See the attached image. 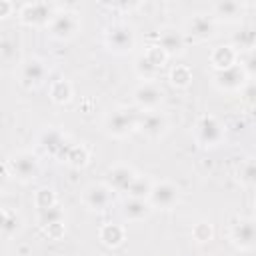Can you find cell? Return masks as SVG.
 Returning a JSON list of instances; mask_svg holds the SVG:
<instances>
[{"instance_id": "6da1fadb", "label": "cell", "mask_w": 256, "mask_h": 256, "mask_svg": "<svg viewBox=\"0 0 256 256\" xmlns=\"http://www.w3.org/2000/svg\"><path fill=\"white\" fill-rule=\"evenodd\" d=\"M140 114L134 106H114L112 110H108L102 118V130L106 132V136L114 138V140H124L132 134H136L138 130V120Z\"/></svg>"}, {"instance_id": "7a4b0ae2", "label": "cell", "mask_w": 256, "mask_h": 256, "mask_svg": "<svg viewBox=\"0 0 256 256\" xmlns=\"http://www.w3.org/2000/svg\"><path fill=\"white\" fill-rule=\"evenodd\" d=\"M6 172L10 178H14L16 182L20 184H30L34 182L40 172H42V164H40V158L36 152L32 150H18V152H12L6 162Z\"/></svg>"}, {"instance_id": "3957f363", "label": "cell", "mask_w": 256, "mask_h": 256, "mask_svg": "<svg viewBox=\"0 0 256 256\" xmlns=\"http://www.w3.org/2000/svg\"><path fill=\"white\" fill-rule=\"evenodd\" d=\"M102 40H104V48L108 52H112L116 56H126L130 52H134L138 36H136V30L132 24L118 20V22H112L104 28Z\"/></svg>"}, {"instance_id": "277c9868", "label": "cell", "mask_w": 256, "mask_h": 256, "mask_svg": "<svg viewBox=\"0 0 256 256\" xmlns=\"http://www.w3.org/2000/svg\"><path fill=\"white\" fill-rule=\"evenodd\" d=\"M192 134L200 148L214 150V148L222 146L226 140V124L214 114H202L194 122Z\"/></svg>"}, {"instance_id": "5b68a950", "label": "cell", "mask_w": 256, "mask_h": 256, "mask_svg": "<svg viewBox=\"0 0 256 256\" xmlns=\"http://www.w3.org/2000/svg\"><path fill=\"white\" fill-rule=\"evenodd\" d=\"M168 62V56L164 54V50L154 42V44H148L136 58H134V74L142 80V82H152L160 76V72L164 70Z\"/></svg>"}, {"instance_id": "8992f818", "label": "cell", "mask_w": 256, "mask_h": 256, "mask_svg": "<svg viewBox=\"0 0 256 256\" xmlns=\"http://www.w3.org/2000/svg\"><path fill=\"white\" fill-rule=\"evenodd\" d=\"M50 66L40 56H26L16 68V80L24 90H36L46 84Z\"/></svg>"}, {"instance_id": "52a82bcc", "label": "cell", "mask_w": 256, "mask_h": 256, "mask_svg": "<svg viewBox=\"0 0 256 256\" xmlns=\"http://www.w3.org/2000/svg\"><path fill=\"white\" fill-rule=\"evenodd\" d=\"M48 36L56 42H70L82 30V18L72 10H56L46 24Z\"/></svg>"}, {"instance_id": "ba28073f", "label": "cell", "mask_w": 256, "mask_h": 256, "mask_svg": "<svg viewBox=\"0 0 256 256\" xmlns=\"http://www.w3.org/2000/svg\"><path fill=\"white\" fill-rule=\"evenodd\" d=\"M230 244L240 252H252L256 248V222L252 216H238L228 228Z\"/></svg>"}, {"instance_id": "9c48e42d", "label": "cell", "mask_w": 256, "mask_h": 256, "mask_svg": "<svg viewBox=\"0 0 256 256\" xmlns=\"http://www.w3.org/2000/svg\"><path fill=\"white\" fill-rule=\"evenodd\" d=\"M164 98H166V92L160 86V82H156V80H152V82H140L132 90V106L138 112H154V110H160Z\"/></svg>"}, {"instance_id": "30bf717a", "label": "cell", "mask_w": 256, "mask_h": 256, "mask_svg": "<svg viewBox=\"0 0 256 256\" xmlns=\"http://www.w3.org/2000/svg\"><path fill=\"white\" fill-rule=\"evenodd\" d=\"M182 34H184L186 40L208 42V40L218 36V24L208 12H198V14H192L186 20Z\"/></svg>"}, {"instance_id": "8fae6325", "label": "cell", "mask_w": 256, "mask_h": 256, "mask_svg": "<svg viewBox=\"0 0 256 256\" xmlns=\"http://www.w3.org/2000/svg\"><path fill=\"white\" fill-rule=\"evenodd\" d=\"M170 130V118L166 112L162 110H154V112H142L140 120H138V134L148 140V142H158L162 140Z\"/></svg>"}, {"instance_id": "7c38bea8", "label": "cell", "mask_w": 256, "mask_h": 256, "mask_svg": "<svg viewBox=\"0 0 256 256\" xmlns=\"http://www.w3.org/2000/svg\"><path fill=\"white\" fill-rule=\"evenodd\" d=\"M146 200L152 210H170L180 202V188L170 180H154Z\"/></svg>"}, {"instance_id": "4fadbf2b", "label": "cell", "mask_w": 256, "mask_h": 256, "mask_svg": "<svg viewBox=\"0 0 256 256\" xmlns=\"http://www.w3.org/2000/svg\"><path fill=\"white\" fill-rule=\"evenodd\" d=\"M80 202L92 212H106L112 208L114 192L104 182H90L80 192Z\"/></svg>"}, {"instance_id": "5bb4252c", "label": "cell", "mask_w": 256, "mask_h": 256, "mask_svg": "<svg viewBox=\"0 0 256 256\" xmlns=\"http://www.w3.org/2000/svg\"><path fill=\"white\" fill-rule=\"evenodd\" d=\"M210 82H212V86H214L218 92L236 94V92H242V88H244L250 80H248V76L242 72V68L236 64V66L226 68V70H212Z\"/></svg>"}, {"instance_id": "9a60e30c", "label": "cell", "mask_w": 256, "mask_h": 256, "mask_svg": "<svg viewBox=\"0 0 256 256\" xmlns=\"http://www.w3.org/2000/svg\"><path fill=\"white\" fill-rule=\"evenodd\" d=\"M246 2L240 0H218L210 4V16L216 20V24H240L246 14Z\"/></svg>"}, {"instance_id": "2e32d148", "label": "cell", "mask_w": 256, "mask_h": 256, "mask_svg": "<svg viewBox=\"0 0 256 256\" xmlns=\"http://www.w3.org/2000/svg\"><path fill=\"white\" fill-rule=\"evenodd\" d=\"M56 6L48 2H26L18 8V20L24 26H46L54 16Z\"/></svg>"}, {"instance_id": "e0dca14e", "label": "cell", "mask_w": 256, "mask_h": 256, "mask_svg": "<svg viewBox=\"0 0 256 256\" xmlns=\"http://www.w3.org/2000/svg\"><path fill=\"white\" fill-rule=\"evenodd\" d=\"M138 176V172L130 166V164H124V162H118V164H112L106 174H104V184L114 192V194H120L124 196L126 190L130 188V184L134 182V178Z\"/></svg>"}, {"instance_id": "ac0fdd59", "label": "cell", "mask_w": 256, "mask_h": 256, "mask_svg": "<svg viewBox=\"0 0 256 256\" xmlns=\"http://www.w3.org/2000/svg\"><path fill=\"white\" fill-rule=\"evenodd\" d=\"M72 142H74V140H72L70 136H66L62 130H56V128L44 130V132L40 134V140H38L40 148H42L50 158H54L56 162H62V158H64V154H66V150H68V146H70Z\"/></svg>"}, {"instance_id": "d6986e66", "label": "cell", "mask_w": 256, "mask_h": 256, "mask_svg": "<svg viewBox=\"0 0 256 256\" xmlns=\"http://www.w3.org/2000/svg\"><path fill=\"white\" fill-rule=\"evenodd\" d=\"M186 38L182 34V30H178L176 26H162L156 34V44L164 50V54L168 58L172 56H182L186 52Z\"/></svg>"}, {"instance_id": "ffe728a7", "label": "cell", "mask_w": 256, "mask_h": 256, "mask_svg": "<svg viewBox=\"0 0 256 256\" xmlns=\"http://www.w3.org/2000/svg\"><path fill=\"white\" fill-rule=\"evenodd\" d=\"M120 218L124 222H144L152 216V206L148 204V200H138V198H124L120 202Z\"/></svg>"}, {"instance_id": "44dd1931", "label": "cell", "mask_w": 256, "mask_h": 256, "mask_svg": "<svg viewBox=\"0 0 256 256\" xmlns=\"http://www.w3.org/2000/svg\"><path fill=\"white\" fill-rule=\"evenodd\" d=\"M210 66L212 70H226V68H232L236 66L238 62V52L230 46V44H218L210 50Z\"/></svg>"}, {"instance_id": "7402d4cb", "label": "cell", "mask_w": 256, "mask_h": 256, "mask_svg": "<svg viewBox=\"0 0 256 256\" xmlns=\"http://www.w3.org/2000/svg\"><path fill=\"white\" fill-rule=\"evenodd\" d=\"M98 240L106 248H112V250L114 248H120L126 242V228L122 224H116V222L102 224L98 228Z\"/></svg>"}, {"instance_id": "603a6c76", "label": "cell", "mask_w": 256, "mask_h": 256, "mask_svg": "<svg viewBox=\"0 0 256 256\" xmlns=\"http://www.w3.org/2000/svg\"><path fill=\"white\" fill-rule=\"evenodd\" d=\"M48 96H50V100H52L54 104L64 106V104H68V102L72 100V96H74V86H72V82L66 80V78H54V80L48 84Z\"/></svg>"}, {"instance_id": "cb8c5ba5", "label": "cell", "mask_w": 256, "mask_h": 256, "mask_svg": "<svg viewBox=\"0 0 256 256\" xmlns=\"http://www.w3.org/2000/svg\"><path fill=\"white\" fill-rule=\"evenodd\" d=\"M236 180L246 190H252L256 186V164H254L252 156H246L244 160H240V164L236 168Z\"/></svg>"}, {"instance_id": "d4e9b609", "label": "cell", "mask_w": 256, "mask_h": 256, "mask_svg": "<svg viewBox=\"0 0 256 256\" xmlns=\"http://www.w3.org/2000/svg\"><path fill=\"white\" fill-rule=\"evenodd\" d=\"M88 160H90V152L82 142H72L62 158V162L72 168H84L88 164Z\"/></svg>"}, {"instance_id": "484cf974", "label": "cell", "mask_w": 256, "mask_h": 256, "mask_svg": "<svg viewBox=\"0 0 256 256\" xmlns=\"http://www.w3.org/2000/svg\"><path fill=\"white\" fill-rule=\"evenodd\" d=\"M238 54H242V52H250V50H254V44H256V34H254V30L252 28H242L240 32H236V34H232V38H230V42H228Z\"/></svg>"}, {"instance_id": "4316f807", "label": "cell", "mask_w": 256, "mask_h": 256, "mask_svg": "<svg viewBox=\"0 0 256 256\" xmlns=\"http://www.w3.org/2000/svg\"><path fill=\"white\" fill-rule=\"evenodd\" d=\"M152 178L146 176V174H138L134 178V182L130 184V188L126 190L124 198H138V200H146L148 194H150V188H152Z\"/></svg>"}, {"instance_id": "83f0119b", "label": "cell", "mask_w": 256, "mask_h": 256, "mask_svg": "<svg viewBox=\"0 0 256 256\" xmlns=\"http://www.w3.org/2000/svg\"><path fill=\"white\" fill-rule=\"evenodd\" d=\"M168 80H170V84H172L174 88H180V90L188 88V86L192 84V70H190V66H186V64H176V66L170 70Z\"/></svg>"}, {"instance_id": "f1b7e54d", "label": "cell", "mask_w": 256, "mask_h": 256, "mask_svg": "<svg viewBox=\"0 0 256 256\" xmlns=\"http://www.w3.org/2000/svg\"><path fill=\"white\" fill-rule=\"evenodd\" d=\"M38 222H40L42 228H48V226H54V224H64L66 222V212L62 210L60 204H54L52 208H46V210L38 212Z\"/></svg>"}, {"instance_id": "f546056e", "label": "cell", "mask_w": 256, "mask_h": 256, "mask_svg": "<svg viewBox=\"0 0 256 256\" xmlns=\"http://www.w3.org/2000/svg\"><path fill=\"white\" fill-rule=\"evenodd\" d=\"M32 202L36 206V212H40V210H46V208H52L54 204H58V196H56V192L52 188L42 186V188H38L34 192Z\"/></svg>"}, {"instance_id": "4dcf8cb0", "label": "cell", "mask_w": 256, "mask_h": 256, "mask_svg": "<svg viewBox=\"0 0 256 256\" xmlns=\"http://www.w3.org/2000/svg\"><path fill=\"white\" fill-rule=\"evenodd\" d=\"M236 64L242 68V72L248 76V80L254 78V74H256V56H254V50L238 54V62Z\"/></svg>"}, {"instance_id": "1f68e13d", "label": "cell", "mask_w": 256, "mask_h": 256, "mask_svg": "<svg viewBox=\"0 0 256 256\" xmlns=\"http://www.w3.org/2000/svg\"><path fill=\"white\" fill-rule=\"evenodd\" d=\"M212 236H214V228H212V224H210V222L202 220V222L194 224V228H192V238H194L198 244L210 242V240H212Z\"/></svg>"}, {"instance_id": "d6a6232c", "label": "cell", "mask_w": 256, "mask_h": 256, "mask_svg": "<svg viewBox=\"0 0 256 256\" xmlns=\"http://www.w3.org/2000/svg\"><path fill=\"white\" fill-rule=\"evenodd\" d=\"M16 224H18L16 216L0 208V232H2V234H8V232H12V230L16 228Z\"/></svg>"}, {"instance_id": "836d02e7", "label": "cell", "mask_w": 256, "mask_h": 256, "mask_svg": "<svg viewBox=\"0 0 256 256\" xmlns=\"http://www.w3.org/2000/svg\"><path fill=\"white\" fill-rule=\"evenodd\" d=\"M16 8H14V4L12 2H8V0H0V20H4V18H8V16H12V12H14Z\"/></svg>"}, {"instance_id": "e575fe53", "label": "cell", "mask_w": 256, "mask_h": 256, "mask_svg": "<svg viewBox=\"0 0 256 256\" xmlns=\"http://www.w3.org/2000/svg\"><path fill=\"white\" fill-rule=\"evenodd\" d=\"M8 184H10V176H8V172H6V166L0 164V194H6Z\"/></svg>"}]
</instances>
